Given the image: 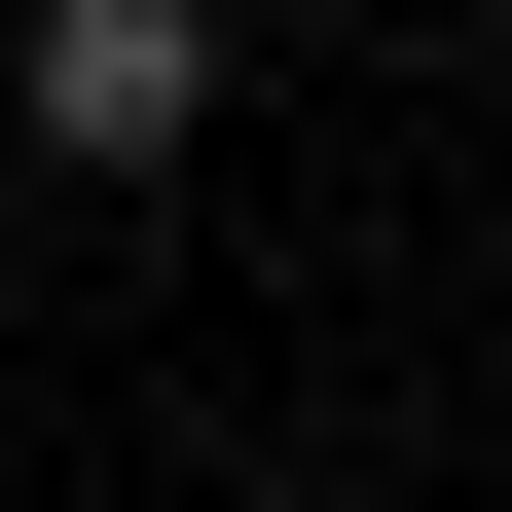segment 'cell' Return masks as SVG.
<instances>
[{
    "label": "cell",
    "mask_w": 512,
    "mask_h": 512,
    "mask_svg": "<svg viewBox=\"0 0 512 512\" xmlns=\"http://www.w3.org/2000/svg\"><path fill=\"white\" fill-rule=\"evenodd\" d=\"M0 147L37 183H183L220 147V0H37V37H0Z\"/></svg>",
    "instance_id": "6da1fadb"
}]
</instances>
